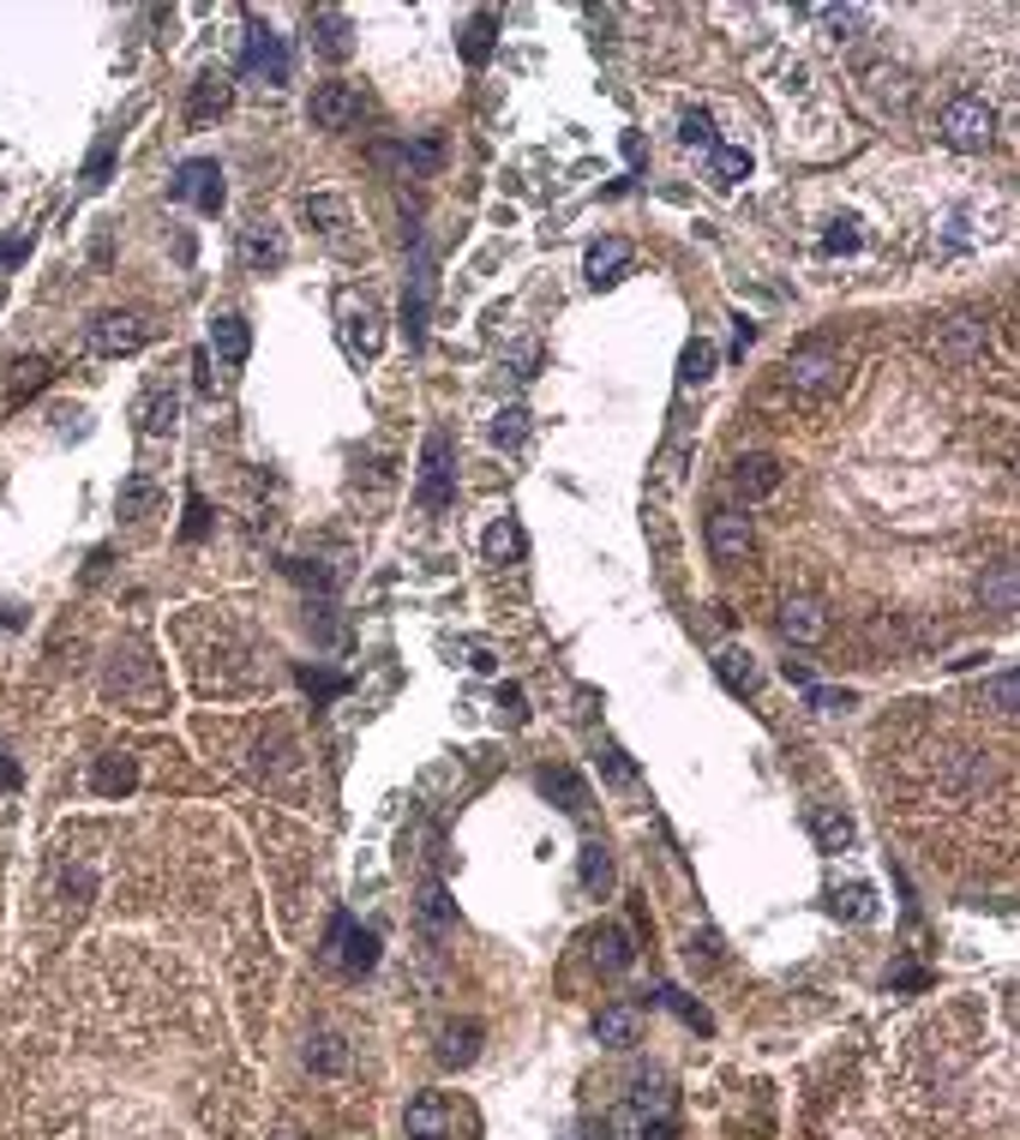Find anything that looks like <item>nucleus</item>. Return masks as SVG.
Returning <instances> with one entry per match:
<instances>
[{
  "label": "nucleus",
  "instance_id": "obj_1",
  "mask_svg": "<svg viewBox=\"0 0 1020 1140\" xmlns=\"http://www.w3.org/2000/svg\"><path fill=\"white\" fill-rule=\"evenodd\" d=\"M937 138L949 150H990L997 138V109L985 97H949L937 109Z\"/></svg>",
  "mask_w": 1020,
  "mask_h": 1140
},
{
  "label": "nucleus",
  "instance_id": "obj_2",
  "mask_svg": "<svg viewBox=\"0 0 1020 1140\" xmlns=\"http://www.w3.org/2000/svg\"><path fill=\"white\" fill-rule=\"evenodd\" d=\"M109 702H121V709H133V714H162V673H157V661H145L138 648H126L121 661L109 666Z\"/></svg>",
  "mask_w": 1020,
  "mask_h": 1140
},
{
  "label": "nucleus",
  "instance_id": "obj_3",
  "mask_svg": "<svg viewBox=\"0 0 1020 1140\" xmlns=\"http://www.w3.org/2000/svg\"><path fill=\"white\" fill-rule=\"evenodd\" d=\"M420 505L432 510V517H444L456 498V444L451 432H427V444H420Z\"/></svg>",
  "mask_w": 1020,
  "mask_h": 1140
},
{
  "label": "nucleus",
  "instance_id": "obj_4",
  "mask_svg": "<svg viewBox=\"0 0 1020 1140\" xmlns=\"http://www.w3.org/2000/svg\"><path fill=\"white\" fill-rule=\"evenodd\" d=\"M325 960H330V967H342V972H373V960H378V937H373V930H361L349 913H337V918H330Z\"/></svg>",
  "mask_w": 1020,
  "mask_h": 1140
},
{
  "label": "nucleus",
  "instance_id": "obj_5",
  "mask_svg": "<svg viewBox=\"0 0 1020 1140\" xmlns=\"http://www.w3.org/2000/svg\"><path fill=\"white\" fill-rule=\"evenodd\" d=\"M174 199H181V204H193V211H204V216H216V211H223V199H228L223 169H216L211 157L181 162V169H174Z\"/></svg>",
  "mask_w": 1020,
  "mask_h": 1140
},
{
  "label": "nucleus",
  "instance_id": "obj_6",
  "mask_svg": "<svg viewBox=\"0 0 1020 1140\" xmlns=\"http://www.w3.org/2000/svg\"><path fill=\"white\" fill-rule=\"evenodd\" d=\"M786 384H793V396H805V403H823V396L840 391V361L823 349H805L786 361Z\"/></svg>",
  "mask_w": 1020,
  "mask_h": 1140
},
{
  "label": "nucleus",
  "instance_id": "obj_7",
  "mask_svg": "<svg viewBox=\"0 0 1020 1140\" xmlns=\"http://www.w3.org/2000/svg\"><path fill=\"white\" fill-rule=\"evenodd\" d=\"M432 294H439V276H432V252H415V271H408V294H403V330L408 342L427 337V313H432Z\"/></svg>",
  "mask_w": 1020,
  "mask_h": 1140
},
{
  "label": "nucleus",
  "instance_id": "obj_8",
  "mask_svg": "<svg viewBox=\"0 0 1020 1140\" xmlns=\"http://www.w3.org/2000/svg\"><path fill=\"white\" fill-rule=\"evenodd\" d=\"M750 517L745 510H733V505H721L709 517V553H714V565H745V553H750Z\"/></svg>",
  "mask_w": 1020,
  "mask_h": 1140
},
{
  "label": "nucleus",
  "instance_id": "obj_9",
  "mask_svg": "<svg viewBox=\"0 0 1020 1140\" xmlns=\"http://www.w3.org/2000/svg\"><path fill=\"white\" fill-rule=\"evenodd\" d=\"M145 342H150V325H145L138 313H102L97 325H91V349L109 354V361H114V354L145 349Z\"/></svg>",
  "mask_w": 1020,
  "mask_h": 1140
},
{
  "label": "nucleus",
  "instance_id": "obj_10",
  "mask_svg": "<svg viewBox=\"0 0 1020 1140\" xmlns=\"http://www.w3.org/2000/svg\"><path fill=\"white\" fill-rule=\"evenodd\" d=\"M247 67L264 72V84H288V48L264 19H247Z\"/></svg>",
  "mask_w": 1020,
  "mask_h": 1140
},
{
  "label": "nucleus",
  "instance_id": "obj_11",
  "mask_svg": "<svg viewBox=\"0 0 1020 1140\" xmlns=\"http://www.w3.org/2000/svg\"><path fill=\"white\" fill-rule=\"evenodd\" d=\"M354 114H361V91H354V84L330 79V84H318V91H313V126H318V133H349Z\"/></svg>",
  "mask_w": 1020,
  "mask_h": 1140
},
{
  "label": "nucleus",
  "instance_id": "obj_12",
  "mask_svg": "<svg viewBox=\"0 0 1020 1140\" xmlns=\"http://www.w3.org/2000/svg\"><path fill=\"white\" fill-rule=\"evenodd\" d=\"M726 481H733V493L745 498V505H762V498H774V493H781L786 469L774 463V456H762V451H757V456H738V463H733V475H726Z\"/></svg>",
  "mask_w": 1020,
  "mask_h": 1140
},
{
  "label": "nucleus",
  "instance_id": "obj_13",
  "mask_svg": "<svg viewBox=\"0 0 1020 1140\" xmlns=\"http://www.w3.org/2000/svg\"><path fill=\"white\" fill-rule=\"evenodd\" d=\"M342 337H349V349L361 354V361H373L378 349H385V318H378L373 301H342Z\"/></svg>",
  "mask_w": 1020,
  "mask_h": 1140
},
{
  "label": "nucleus",
  "instance_id": "obj_14",
  "mask_svg": "<svg viewBox=\"0 0 1020 1140\" xmlns=\"http://www.w3.org/2000/svg\"><path fill=\"white\" fill-rule=\"evenodd\" d=\"M937 354L949 366H973L978 354H985V318H949V325H937Z\"/></svg>",
  "mask_w": 1020,
  "mask_h": 1140
},
{
  "label": "nucleus",
  "instance_id": "obj_15",
  "mask_svg": "<svg viewBox=\"0 0 1020 1140\" xmlns=\"http://www.w3.org/2000/svg\"><path fill=\"white\" fill-rule=\"evenodd\" d=\"M781 636H786V643H805V648L823 643V636H828V607L816 595H793L781 607Z\"/></svg>",
  "mask_w": 1020,
  "mask_h": 1140
},
{
  "label": "nucleus",
  "instance_id": "obj_16",
  "mask_svg": "<svg viewBox=\"0 0 1020 1140\" xmlns=\"http://www.w3.org/2000/svg\"><path fill=\"white\" fill-rule=\"evenodd\" d=\"M133 420H138V432H145V439H169L174 420H181V396H174L169 384H150V391L138 396Z\"/></svg>",
  "mask_w": 1020,
  "mask_h": 1140
},
{
  "label": "nucleus",
  "instance_id": "obj_17",
  "mask_svg": "<svg viewBox=\"0 0 1020 1140\" xmlns=\"http://www.w3.org/2000/svg\"><path fill=\"white\" fill-rule=\"evenodd\" d=\"M714 678H721L733 697H757V685H762V666L757 655H750L745 643H726L721 655H714Z\"/></svg>",
  "mask_w": 1020,
  "mask_h": 1140
},
{
  "label": "nucleus",
  "instance_id": "obj_18",
  "mask_svg": "<svg viewBox=\"0 0 1020 1140\" xmlns=\"http://www.w3.org/2000/svg\"><path fill=\"white\" fill-rule=\"evenodd\" d=\"M228 102H235V84H228L223 72H199L193 97H186V121H193V126H211L216 114H228Z\"/></svg>",
  "mask_w": 1020,
  "mask_h": 1140
},
{
  "label": "nucleus",
  "instance_id": "obj_19",
  "mask_svg": "<svg viewBox=\"0 0 1020 1140\" xmlns=\"http://www.w3.org/2000/svg\"><path fill=\"white\" fill-rule=\"evenodd\" d=\"M247 264L252 271H283L288 264V235L276 223H252L247 228Z\"/></svg>",
  "mask_w": 1020,
  "mask_h": 1140
},
{
  "label": "nucleus",
  "instance_id": "obj_20",
  "mask_svg": "<svg viewBox=\"0 0 1020 1140\" xmlns=\"http://www.w3.org/2000/svg\"><path fill=\"white\" fill-rule=\"evenodd\" d=\"M582 271H589V283H594V289L624 283V271H631V247H624V240H594V247H589V259H582Z\"/></svg>",
  "mask_w": 1020,
  "mask_h": 1140
},
{
  "label": "nucleus",
  "instance_id": "obj_21",
  "mask_svg": "<svg viewBox=\"0 0 1020 1140\" xmlns=\"http://www.w3.org/2000/svg\"><path fill=\"white\" fill-rule=\"evenodd\" d=\"M91 787L102 799H126V792L138 787V763L126 757V750H109V757H97V768H91Z\"/></svg>",
  "mask_w": 1020,
  "mask_h": 1140
},
{
  "label": "nucleus",
  "instance_id": "obj_22",
  "mask_svg": "<svg viewBox=\"0 0 1020 1140\" xmlns=\"http://www.w3.org/2000/svg\"><path fill=\"white\" fill-rule=\"evenodd\" d=\"M594 1039H601L607 1050H636V1045H643V1015H636V1008H601Z\"/></svg>",
  "mask_w": 1020,
  "mask_h": 1140
},
{
  "label": "nucleus",
  "instance_id": "obj_23",
  "mask_svg": "<svg viewBox=\"0 0 1020 1140\" xmlns=\"http://www.w3.org/2000/svg\"><path fill=\"white\" fill-rule=\"evenodd\" d=\"M211 349H216V361H223V366H240V361H247V354H252L247 318H235V313L216 318V325H211Z\"/></svg>",
  "mask_w": 1020,
  "mask_h": 1140
},
{
  "label": "nucleus",
  "instance_id": "obj_24",
  "mask_svg": "<svg viewBox=\"0 0 1020 1140\" xmlns=\"http://www.w3.org/2000/svg\"><path fill=\"white\" fill-rule=\"evenodd\" d=\"M385 169H403V174H432L439 169V145L432 138H420V145H378L373 150Z\"/></svg>",
  "mask_w": 1020,
  "mask_h": 1140
},
{
  "label": "nucleus",
  "instance_id": "obj_25",
  "mask_svg": "<svg viewBox=\"0 0 1020 1140\" xmlns=\"http://www.w3.org/2000/svg\"><path fill=\"white\" fill-rule=\"evenodd\" d=\"M349 1062H354V1050L342 1032H318L313 1045H306V1069L313 1074H349Z\"/></svg>",
  "mask_w": 1020,
  "mask_h": 1140
},
{
  "label": "nucleus",
  "instance_id": "obj_26",
  "mask_svg": "<svg viewBox=\"0 0 1020 1140\" xmlns=\"http://www.w3.org/2000/svg\"><path fill=\"white\" fill-rule=\"evenodd\" d=\"M475 1050H480V1027H475V1020H456V1027L439 1032V1062H444V1069H468Z\"/></svg>",
  "mask_w": 1020,
  "mask_h": 1140
},
{
  "label": "nucleus",
  "instance_id": "obj_27",
  "mask_svg": "<svg viewBox=\"0 0 1020 1140\" xmlns=\"http://www.w3.org/2000/svg\"><path fill=\"white\" fill-rule=\"evenodd\" d=\"M444 1098L439 1093H420L408 1098V1140H444Z\"/></svg>",
  "mask_w": 1020,
  "mask_h": 1140
},
{
  "label": "nucleus",
  "instance_id": "obj_28",
  "mask_svg": "<svg viewBox=\"0 0 1020 1140\" xmlns=\"http://www.w3.org/2000/svg\"><path fill=\"white\" fill-rule=\"evenodd\" d=\"M492 36H499V12H475L463 24V60L468 67H487L492 60Z\"/></svg>",
  "mask_w": 1020,
  "mask_h": 1140
},
{
  "label": "nucleus",
  "instance_id": "obj_29",
  "mask_svg": "<svg viewBox=\"0 0 1020 1140\" xmlns=\"http://www.w3.org/2000/svg\"><path fill=\"white\" fill-rule=\"evenodd\" d=\"M313 31H318V48H325L330 60H342V55H349V12L318 7V12H313Z\"/></svg>",
  "mask_w": 1020,
  "mask_h": 1140
},
{
  "label": "nucleus",
  "instance_id": "obj_30",
  "mask_svg": "<svg viewBox=\"0 0 1020 1140\" xmlns=\"http://www.w3.org/2000/svg\"><path fill=\"white\" fill-rule=\"evenodd\" d=\"M811 19H823L828 31H835V43H859L864 24H871V12H864V7H811Z\"/></svg>",
  "mask_w": 1020,
  "mask_h": 1140
},
{
  "label": "nucleus",
  "instance_id": "obj_31",
  "mask_svg": "<svg viewBox=\"0 0 1020 1140\" xmlns=\"http://www.w3.org/2000/svg\"><path fill=\"white\" fill-rule=\"evenodd\" d=\"M709 174H714V187H738L750 174V150L745 145H714L709 150Z\"/></svg>",
  "mask_w": 1020,
  "mask_h": 1140
},
{
  "label": "nucleus",
  "instance_id": "obj_32",
  "mask_svg": "<svg viewBox=\"0 0 1020 1140\" xmlns=\"http://www.w3.org/2000/svg\"><path fill=\"white\" fill-rule=\"evenodd\" d=\"M811 835H816V847H823V853H847V847H852V816H840V811H811Z\"/></svg>",
  "mask_w": 1020,
  "mask_h": 1140
},
{
  "label": "nucleus",
  "instance_id": "obj_33",
  "mask_svg": "<svg viewBox=\"0 0 1020 1140\" xmlns=\"http://www.w3.org/2000/svg\"><path fill=\"white\" fill-rule=\"evenodd\" d=\"M301 216L313 228H325V235H337V228H349V204L337 199V192H313V199L301 204Z\"/></svg>",
  "mask_w": 1020,
  "mask_h": 1140
},
{
  "label": "nucleus",
  "instance_id": "obj_34",
  "mask_svg": "<svg viewBox=\"0 0 1020 1140\" xmlns=\"http://www.w3.org/2000/svg\"><path fill=\"white\" fill-rule=\"evenodd\" d=\"M522 553H529V541H522L517 522H510V517L492 522V529H487V558H492V565H517Z\"/></svg>",
  "mask_w": 1020,
  "mask_h": 1140
},
{
  "label": "nucleus",
  "instance_id": "obj_35",
  "mask_svg": "<svg viewBox=\"0 0 1020 1140\" xmlns=\"http://www.w3.org/2000/svg\"><path fill=\"white\" fill-rule=\"evenodd\" d=\"M714 361H721V354H714V342L691 337V342H684V354H679V379L684 384H709L714 379Z\"/></svg>",
  "mask_w": 1020,
  "mask_h": 1140
},
{
  "label": "nucleus",
  "instance_id": "obj_36",
  "mask_svg": "<svg viewBox=\"0 0 1020 1140\" xmlns=\"http://www.w3.org/2000/svg\"><path fill=\"white\" fill-rule=\"evenodd\" d=\"M492 444H499V451H517L522 439H529V408L522 403H510V408H499V415H492Z\"/></svg>",
  "mask_w": 1020,
  "mask_h": 1140
},
{
  "label": "nucleus",
  "instance_id": "obj_37",
  "mask_svg": "<svg viewBox=\"0 0 1020 1140\" xmlns=\"http://www.w3.org/2000/svg\"><path fill=\"white\" fill-rule=\"evenodd\" d=\"M541 787H546V792H558V799H565V811H577V816L589 811V787H582V780L570 775V768H546V775H541Z\"/></svg>",
  "mask_w": 1020,
  "mask_h": 1140
},
{
  "label": "nucleus",
  "instance_id": "obj_38",
  "mask_svg": "<svg viewBox=\"0 0 1020 1140\" xmlns=\"http://www.w3.org/2000/svg\"><path fill=\"white\" fill-rule=\"evenodd\" d=\"M594 960H601L607 972H624V967H631V937H624L619 925L601 930V937H594Z\"/></svg>",
  "mask_w": 1020,
  "mask_h": 1140
},
{
  "label": "nucleus",
  "instance_id": "obj_39",
  "mask_svg": "<svg viewBox=\"0 0 1020 1140\" xmlns=\"http://www.w3.org/2000/svg\"><path fill=\"white\" fill-rule=\"evenodd\" d=\"M985 607H997L1002 619L1015 612V565H1009V558H1002V565L990 571V583H985Z\"/></svg>",
  "mask_w": 1020,
  "mask_h": 1140
},
{
  "label": "nucleus",
  "instance_id": "obj_40",
  "mask_svg": "<svg viewBox=\"0 0 1020 1140\" xmlns=\"http://www.w3.org/2000/svg\"><path fill=\"white\" fill-rule=\"evenodd\" d=\"M582 889H589V894H607L612 889V858H607V847H582Z\"/></svg>",
  "mask_w": 1020,
  "mask_h": 1140
},
{
  "label": "nucleus",
  "instance_id": "obj_41",
  "mask_svg": "<svg viewBox=\"0 0 1020 1140\" xmlns=\"http://www.w3.org/2000/svg\"><path fill=\"white\" fill-rule=\"evenodd\" d=\"M864 79H871L876 102H907V72H900V67H871Z\"/></svg>",
  "mask_w": 1020,
  "mask_h": 1140
},
{
  "label": "nucleus",
  "instance_id": "obj_42",
  "mask_svg": "<svg viewBox=\"0 0 1020 1140\" xmlns=\"http://www.w3.org/2000/svg\"><path fill=\"white\" fill-rule=\"evenodd\" d=\"M985 697H990V709H997V714H1015L1020 709V678H1015V666H1002V673L990 678Z\"/></svg>",
  "mask_w": 1020,
  "mask_h": 1140
},
{
  "label": "nucleus",
  "instance_id": "obj_43",
  "mask_svg": "<svg viewBox=\"0 0 1020 1140\" xmlns=\"http://www.w3.org/2000/svg\"><path fill=\"white\" fill-rule=\"evenodd\" d=\"M679 138H684L691 150H696V145L714 150V121H709V109H691V114H684V121H679Z\"/></svg>",
  "mask_w": 1020,
  "mask_h": 1140
},
{
  "label": "nucleus",
  "instance_id": "obj_44",
  "mask_svg": "<svg viewBox=\"0 0 1020 1140\" xmlns=\"http://www.w3.org/2000/svg\"><path fill=\"white\" fill-rule=\"evenodd\" d=\"M150 505H157V486H150V481H126V493H121V517H145Z\"/></svg>",
  "mask_w": 1020,
  "mask_h": 1140
},
{
  "label": "nucleus",
  "instance_id": "obj_45",
  "mask_svg": "<svg viewBox=\"0 0 1020 1140\" xmlns=\"http://www.w3.org/2000/svg\"><path fill=\"white\" fill-rule=\"evenodd\" d=\"M456 648L468 655V666H475V673H499V648H492L487 636H463Z\"/></svg>",
  "mask_w": 1020,
  "mask_h": 1140
},
{
  "label": "nucleus",
  "instance_id": "obj_46",
  "mask_svg": "<svg viewBox=\"0 0 1020 1140\" xmlns=\"http://www.w3.org/2000/svg\"><path fill=\"white\" fill-rule=\"evenodd\" d=\"M601 768H607V780H612V787H631V780H636V763L624 757L619 745H601Z\"/></svg>",
  "mask_w": 1020,
  "mask_h": 1140
},
{
  "label": "nucleus",
  "instance_id": "obj_47",
  "mask_svg": "<svg viewBox=\"0 0 1020 1140\" xmlns=\"http://www.w3.org/2000/svg\"><path fill=\"white\" fill-rule=\"evenodd\" d=\"M835 913H847V918H871L876 906H871V889L864 882H852L847 894H835Z\"/></svg>",
  "mask_w": 1020,
  "mask_h": 1140
},
{
  "label": "nucleus",
  "instance_id": "obj_48",
  "mask_svg": "<svg viewBox=\"0 0 1020 1140\" xmlns=\"http://www.w3.org/2000/svg\"><path fill=\"white\" fill-rule=\"evenodd\" d=\"M109 169H114V138H102V145L91 150V162H84V187H102V181H109Z\"/></svg>",
  "mask_w": 1020,
  "mask_h": 1140
},
{
  "label": "nucleus",
  "instance_id": "obj_49",
  "mask_svg": "<svg viewBox=\"0 0 1020 1140\" xmlns=\"http://www.w3.org/2000/svg\"><path fill=\"white\" fill-rule=\"evenodd\" d=\"M805 697H811V709H823V714H835V709H852V690H828V685H805Z\"/></svg>",
  "mask_w": 1020,
  "mask_h": 1140
},
{
  "label": "nucleus",
  "instance_id": "obj_50",
  "mask_svg": "<svg viewBox=\"0 0 1020 1140\" xmlns=\"http://www.w3.org/2000/svg\"><path fill=\"white\" fill-rule=\"evenodd\" d=\"M204 529H211V510H204V498L193 493V498H186V522H181V534H186V541H204Z\"/></svg>",
  "mask_w": 1020,
  "mask_h": 1140
},
{
  "label": "nucleus",
  "instance_id": "obj_51",
  "mask_svg": "<svg viewBox=\"0 0 1020 1140\" xmlns=\"http://www.w3.org/2000/svg\"><path fill=\"white\" fill-rule=\"evenodd\" d=\"M420 918H427V925H444V918H451V901H444V889H439V882H432V889L420 894Z\"/></svg>",
  "mask_w": 1020,
  "mask_h": 1140
},
{
  "label": "nucleus",
  "instance_id": "obj_52",
  "mask_svg": "<svg viewBox=\"0 0 1020 1140\" xmlns=\"http://www.w3.org/2000/svg\"><path fill=\"white\" fill-rule=\"evenodd\" d=\"M301 685L313 690V697H337L342 678H337V673H313V666H301Z\"/></svg>",
  "mask_w": 1020,
  "mask_h": 1140
},
{
  "label": "nucleus",
  "instance_id": "obj_53",
  "mask_svg": "<svg viewBox=\"0 0 1020 1140\" xmlns=\"http://www.w3.org/2000/svg\"><path fill=\"white\" fill-rule=\"evenodd\" d=\"M43 379H48L43 361H19V366H12V391H36Z\"/></svg>",
  "mask_w": 1020,
  "mask_h": 1140
},
{
  "label": "nucleus",
  "instance_id": "obj_54",
  "mask_svg": "<svg viewBox=\"0 0 1020 1140\" xmlns=\"http://www.w3.org/2000/svg\"><path fill=\"white\" fill-rule=\"evenodd\" d=\"M660 996H667V1008H679V1015H684V1020H691V1027H696V1032H709V1015H703V1008H696V1003H691V996H679V991H660Z\"/></svg>",
  "mask_w": 1020,
  "mask_h": 1140
},
{
  "label": "nucleus",
  "instance_id": "obj_55",
  "mask_svg": "<svg viewBox=\"0 0 1020 1140\" xmlns=\"http://www.w3.org/2000/svg\"><path fill=\"white\" fill-rule=\"evenodd\" d=\"M534 361H541V342H517V349H510V366H517V379H534Z\"/></svg>",
  "mask_w": 1020,
  "mask_h": 1140
},
{
  "label": "nucleus",
  "instance_id": "obj_56",
  "mask_svg": "<svg viewBox=\"0 0 1020 1140\" xmlns=\"http://www.w3.org/2000/svg\"><path fill=\"white\" fill-rule=\"evenodd\" d=\"M499 714H505L510 726H517L522 714H529V709H522V690H517V685H505V690H499Z\"/></svg>",
  "mask_w": 1020,
  "mask_h": 1140
},
{
  "label": "nucleus",
  "instance_id": "obj_57",
  "mask_svg": "<svg viewBox=\"0 0 1020 1140\" xmlns=\"http://www.w3.org/2000/svg\"><path fill=\"white\" fill-rule=\"evenodd\" d=\"M852 247H859V228H852V223L828 228V252H852Z\"/></svg>",
  "mask_w": 1020,
  "mask_h": 1140
},
{
  "label": "nucleus",
  "instance_id": "obj_58",
  "mask_svg": "<svg viewBox=\"0 0 1020 1140\" xmlns=\"http://www.w3.org/2000/svg\"><path fill=\"white\" fill-rule=\"evenodd\" d=\"M24 247H31V240H24V235L0 240V264H19V259H24Z\"/></svg>",
  "mask_w": 1020,
  "mask_h": 1140
},
{
  "label": "nucleus",
  "instance_id": "obj_59",
  "mask_svg": "<svg viewBox=\"0 0 1020 1140\" xmlns=\"http://www.w3.org/2000/svg\"><path fill=\"white\" fill-rule=\"evenodd\" d=\"M0 787H19V768H12L7 757H0Z\"/></svg>",
  "mask_w": 1020,
  "mask_h": 1140
}]
</instances>
